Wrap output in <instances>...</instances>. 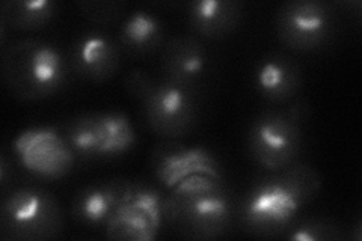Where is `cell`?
<instances>
[{"mask_svg": "<svg viewBox=\"0 0 362 241\" xmlns=\"http://www.w3.org/2000/svg\"><path fill=\"white\" fill-rule=\"evenodd\" d=\"M190 26L202 37L222 38L240 21V5L226 0H197L189 4Z\"/></svg>", "mask_w": 362, "mask_h": 241, "instance_id": "4fadbf2b", "label": "cell"}, {"mask_svg": "<svg viewBox=\"0 0 362 241\" xmlns=\"http://www.w3.org/2000/svg\"><path fill=\"white\" fill-rule=\"evenodd\" d=\"M76 65L88 78L100 82L117 73L119 52L117 45L101 33H88L76 45Z\"/></svg>", "mask_w": 362, "mask_h": 241, "instance_id": "5bb4252c", "label": "cell"}, {"mask_svg": "<svg viewBox=\"0 0 362 241\" xmlns=\"http://www.w3.org/2000/svg\"><path fill=\"white\" fill-rule=\"evenodd\" d=\"M124 190L126 187H121L119 184H100L89 187L76 199L74 213L86 225L95 226L107 223Z\"/></svg>", "mask_w": 362, "mask_h": 241, "instance_id": "2e32d148", "label": "cell"}, {"mask_svg": "<svg viewBox=\"0 0 362 241\" xmlns=\"http://www.w3.org/2000/svg\"><path fill=\"white\" fill-rule=\"evenodd\" d=\"M2 228L13 238L45 240L61 229V211L49 193L33 187L11 192L2 204Z\"/></svg>", "mask_w": 362, "mask_h": 241, "instance_id": "3957f363", "label": "cell"}, {"mask_svg": "<svg viewBox=\"0 0 362 241\" xmlns=\"http://www.w3.org/2000/svg\"><path fill=\"white\" fill-rule=\"evenodd\" d=\"M335 18L329 5L296 0L282 5L276 17L279 40L293 50L313 52L332 35Z\"/></svg>", "mask_w": 362, "mask_h": 241, "instance_id": "52a82bcc", "label": "cell"}, {"mask_svg": "<svg viewBox=\"0 0 362 241\" xmlns=\"http://www.w3.org/2000/svg\"><path fill=\"white\" fill-rule=\"evenodd\" d=\"M66 73L62 53L49 42H20L5 59L8 83L23 98H44L54 94L64 85Z\"/></svg>", "mask_w": 362, "mask_h": 241, "instance_id": "6da1fadb", "label": "cell"}, {"mask_svg": "<svg viewBox=\"0 0 362 241\" xmlns=\"http://www.w3.org/2000/svg\"><path fill=\"white\" fill-rule=\"evenodd\" d=\"M308 192L296 177L266 180L249 193L243 206V219L249 229L269 234L287 228L305 204Z\"/></svg>", "mask_w": 362, "mask_h": 241, "instance_id": "7a4b0ae2", "label": "cell"}, {"mask_svg": "<svg viewBox=\"0 0 362 241\" xmlns=\"http://www.w3.org/2000/svg\"><path fill=\"white\" fill-rule=\"evenodd\" d=\"M302 83L299 66L286 56H269L255 71L257 89L267 100L286 101L298 93Z\"/></svg>", "mask_w": 362, "mask_h": 241, "instance_id": "7c38bea8", "label": "cell"}, {"mask_svg": "<svg viewBox=\"0 0 362 241\" xmlns=\"http://www.w3.org/2000/svg\"><path fill=\"white\" fill-rule=\"evenodd\" d=\"M249 151L266 169L276 170L298 157L302 133L296 121L284 113H266L257 118L247 136Z\"/></svg>", "mask_w": 362, "mask_h": 241, "instance_id": "ba28073f", "label": "cell"}, {"mask_svg": "<svg viewBox=\"0 0 362 241\" xmlns=\"http://www.w3.org/2000/svg\"><path fill=\"white\" fill-rule=\"evenodd\" d=\"M145 118L160 136L178 137L187 133L195 119V100L189 88L173 82L153 83L142 98Z\"/></svg>", "mask_w": 362, "mask_h": 241, "instance_id": "30bf717a", "label": "cell"}, {"mask_svg": "<svg viewBox=\"0 0 362 241\" xmlns=\"http://www.w3.org/2000/svg\"><path fill=\"white\" fill-rule=\"evenodd\" d=\"M163 66L169 82L187 88L206 71L207 56L195 40L178 38L168 45Z\"/></svg>", "mask_w": 362, "mask_h": 241, "instance_id": "9a60e30c", "label": "cell"}, {"mask_svg": "<svg viewBox=\"0 0 362 241\" xmlns=\"http://www.w3.org/2000/svg\"><path fill=\"white\" fill-rule=\"evenodd\" d=\"M163 214L198 237H216L231 221V202L223 189L187 198L169 196L163 202Z\"/></svg>", "mask_w": 362, "mask_h": 241, "instance_id": "9c48e42d", "label": "cell"}, {"mask_svg": "<svg viewBox=\"0 0 362 241\" xmlns=\"http://www.w3.org/2000/svg\"><path fill=\"white\" fill-rule=\"evenodd\" d=\"M163 217V201L154 189L126 187L106 223L107 235L113 240L153 241Z\"/></svg>", "mask_w": 362, "mask_h": 241, "instance_id": "5b68a950", "label": "cell"}, {"mask_svg": "<svg viewBox=\"0 0 362 241\" xmlns=\"http://www.w3.org/2000/svg\"><path fill=\"white\" fill-rule=\"evenodd\" d=\"M68 143L82 157H115L134 146L136 131L124 113L109 112L83 117L71 124Z\"/></svg>", "mask_w": 362, "mask_h": 241, "instance_id": "277c9868", "label": "cell"}, {"mask_svg": "<svg viewBox=\"0 0 362 241\" xmlns=\"http://www.w3.org/2000/svg\"><path fill=\"white\" fill-rule=\"evenodd\" d=\"M334 229L327 225L319 222H307L296 228H293V233L287 235L291 241H320V240H332Z\"/></svg>", "mask_w": 362, "mask_h": 241, "instance_id": "d6986e66", "label": "cell"}, {"mask_svg": "<svg viewBox=\"0 0 362 241\" xmlns=\"http://www.w3.org/2000/svg\"><path fill=\"white\" fill-rule=\"evenodd\" d=\"M154 172L157 180L169 190L180 181L195 174L221 178L219 165L209 149L178 143L157 151L154 157Z\"/></svg>", "mask_w": 362, "mask_h": 241, "instance_id": "8fae6325", "label": "cell"}, {"mask_svg": "<svg viewBox=\"0 0 362 241\" xmlns=\"http://www.w3.org/2000/svg\"><path fill=\"white\" fill-rule=\"evenodd\" d=\"M56 13L52 0H17L4 5V20L16 29H38L49 23Z\"/></svg>", "mask_w": 362, "mask_h": 241, "instance_id": "ac0fdd59", "label": "cell"}, {"mask_svg": "<svg viewBox=\"0 0 362 241\" xmlns=\"http://www.w3.org/2000/svg\"><path fill=\"white\" fill-rule=\"evenodd\" d=\"M13 149L21 166L45 180H58L73 169L74 151L52 127H30L16 136Z\"/></svg>", "mask_w": 362, "mask_h": 241, "instance_id": "8992f818", "label": "cell"}, {"mask_svg": "<svg viewBox=\"0 0 362 241\" xmlns=\"http://www.w3.org/2000/svg\"><path fill=\"white\" fill-rule=\"evenodd\" d=\"M121 40L133 52L148 53L162 41V23L148 11H134L122 21L119 30Z\"/></svg>", "mask_w": 362, "mask_h": 241, "instance_id": "e0dca14e", "label": "cell"}]
</instances>
